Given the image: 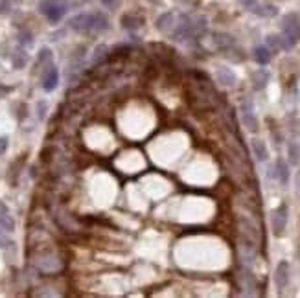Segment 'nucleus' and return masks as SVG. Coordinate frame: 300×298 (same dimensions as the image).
Returning a JSON list of instances; mask_svg holds the SVG:
<instances>
[{
    "mask_svg": "<svg viewBox=\"0 0 300 298\" xmlns=\"http://www.w3.org/2000/svg\"><path fill=\"white\" fill-rule=\"evenodd\" d=\"M68 28L78 33H102L109 28V19L100 11L80 13L70 19Z\"/></svg>",
    "mask_w": 300,
    "mask_h": 298,
    "instance_id": "nucleus-1",
    "label": "nucleus"
},
{
    "mask_svg": "<svg viewBox=\"0 0 300 298\" xmlns=\"http://www.w3.org/2000/svg\"><path fill=\"white\" fill-rule=\"evenodd\" d=\"M280 41H282V50H285V52L293 50L300 43V17L296 13L284 15Z\"/></svg>",
    "mask_w": 300,
    "mask_h": 298,
    "instance_id": "nucleus-2",
    "label": "nucleus"
},
{
    "mask_svg": "<svg viewBox=\"0 0 300 298\" xmlns=\"http://www.w3.org/2000/svg\"><path fill=\"white\" fill-rule=\"evenodd\" d=\"M66 10H68V4H66L64 0H43V2L39 4L41 15H43L50 24H57L64 17Z\"/></svg>",
    "mask_w": 300,
    "mask_h": 298,
    "instance_id": "nucleus-3",
    "label": "nucleus"
},
{
    "mask_svg": "<svg viewBox=\"0 0 300 298\" xmlns=\"http://www.w3.org/2000/svg\"><path fill=\"white\" fill-rule=\"evenodd\" d=\"M287 217H289V212H287V204H280L276 210L271 215V227H273V234L274 236H284L285 229H287Z\"/></svg>",
    "mask_w": 300,
    "mask_h": 298,
    "instance_id": "nucleus-4",
    "label": "nucleus"
},
{
    "mask_svg": "<svg viewBox=\"0 0 300 298\" xmlns=\"http://www.w3.org/2000/svg\"><path fill=\"white\" fill-rule=\"evenodd\" d=\"M57 85H59V70L54 63H50L41 72V87H43L44 92H54Z\"/></svg>",
    "mask_w": 300,
    "mask_h": 298,
    "instance_id": "nucleus-5",
    "label": "nucleus"
},
{
    "mask_svg": "<svg viewBox=\"0 0 300 298\" xmlns=\"http://www.w3.org/2000/svg\"><path fill=\"white\" fill-rule=\"evenodd\" d=\"M289 274H291L289 263L285 260L278 261V265L274 269V283H276V287H278L280 291L289 285Z\"/></svg>",
    "mask_w": 300,
    "mask_h": 298,
    "instance_id": "nucleus-6",
    "label": "nucleus"
},
{
    "mask_svg": "<svg viewBox=\"0 0 300 298\" xmlns=\"http://www.w3.org/2000/svg\"><path fill=\"white\" fill-rule=\"evenodd\" d=\"M144 15L140 13H134V11H129V13H123L122 15V28L127 30V32H136L140 28L144 26Z\"/></svg>",
    "mask_w": 300,
    "mask_h": 298,
    "instance_id": "nucleus-7",
    "label": "nucleus"
},
{
    "mask_svg": "<svg viewBox=\"0 0 300 298\" xmlns=\"http://www.w3.org/2000/svg\"><path fill=\"white\" fill-rule=\"evenodd\" d=\"M214 44L217 50L225 52V55L231 52L232 48H236V41H234V37L229 35V33H221V32L214 33Z\"/></svg>",
    "mask_w": 300,
    "mask_h": 298,
    "instance_id": "nucleus-8",
    "label": "nucleus"
},
{
    "mask_svg": "<svg viewBox=\"0 0 300 298\" xmlns=\"http://www.w3.org/2000/svg\"><path fill=\"white\" fill-rule=\"evenodd\" d=\"M0 229L6 232H13L15 230V219L11 215L10 206L4 201H0Z\"/></svg>",
    "mask_w": 300,
    "mask_h": 298,
    "instance_id": "nucleus-9",
    "label": "nucleus"
},
{
    "mask_svg": "<svg viewBox=\"0 0 300 298\" xmlns=\"http://www.w3.org/2000/svg\"><path fill=\"white\" fill-rule=\"evenodd\" d=\"M175 22H177L175 15H173L172 11H166V13H162V15L157 19L155 26L161 33H172L173 28H175Z\"/></svg>",
    "mask_w": 300,
    "mask_h": 298,
    "instance_id": "nucleus-10",
    "label": "nucleus"
},
{
    "mask_svg": "<svg viewBox=\"0 0 300 298\" xmlns=\"http://www.w3.org/2000/svg\"><path fill=\"white\" fill-rule=\"evenodd\" d=\"M50 63H54V52H52L48 46H44V48L39 50L37 59H35V72L41 74Z\"/></svg>",
    "mask_w": 300,
    "mask_h": 298,
    "instance_id": "nucleus-11",
    "label": "nucleus"
},
{
    "mask_svg": "<svg viewBox=\"0 0 300 298\" xmlns=\"http://www.w3.org/2000/svg\"><path fill=\"white\" fill-rule=\"evenodd\" d=\"M273 171H274V177L280 181V184H289V164L285 162L284 159H276L273 166Z\"/></svg>",
    "mask_w": 300,
    "mask_h": 298,
    "instance_id": "nucleus-12",
    "label": "nucleus"
},
{
    "mask_svg": "<svg viewBox=\"0 0 300 298\" xmlns=\"http://www.w3.org/2000/svg\"><path fill=\"white\" fill-rule=\"evenodd\" d=\"M269 80H271V76H269V72L265 68H258L251 74L252 89H254V91H263V89L267 87Z\"/></svg>",
    "mask_w": 300,
    "mask_h": 298,
    "instance_id": "nucleus-13",
    "label": "nucleus"
},
{
    "mask_svg": "<svg viewBox=\"0 0 300 298\" xmlns=\"http://www.w3.org/2000/svg\"><path fill=\"white\" fill-rule=\"evenodd\" d=\"M241 122H243V125H245L251 133H258V129H260V122H258V118L254 116V112H252L251 107L243 105V111H241Z\"/></svg>",
    "mask_w": 300,
    "mask_h": 298,
    "instance_id": "nucleus-14",
    "label": "nucleus"
},
{
    "mask_svg": "<svg viewBox=\"0 0 300 298\" xmlns=\"http://www.w3.org/2000/svg\"><path fill=\"white\" fill-rule=\"evenodd\" d=\"M215 80L219 81L221 85L234 87V85H236L238 78H236V74H234V72L229 68V66H219V68L215 70Z\"/></svg>",
    "mask_w": 300,
    "mask_h": 298,
    "instance_id": "nucleus-15",
    "label": "nucleus"
},
{
    "mask_svg": "<svg viewBox=\"0 0 300 298\" xmlns=\"http://www.w3.org/2000/svg\"><path fill=\"white\" fill-rule=\"evenodd\" d=\"M271 57H273V53H271L269 46H265V44H260V46H256V48L252 50V59L260 66H265V64L271 63Z\"/></svg>",
    "mask_w": 300,
    "mask_h": 298,
    "instance_id": "nucleus-16",
    "label": "nucleus"
},
{
    "mask_svg": "<svg viewBox=\"0 0 300 298\" xmlns=\"http://www.w3.org/2000/svg\"><path fill=\"white\" fill-rule=\"evenodd\" d=\"M22 166H24V159H17V160H13V162H11L10 170H8V182H10L11 186H17L19 177H21Z\"/></svg>",
    "mask_w": 300,
    "mask_h": 298,
    "instance_id": "nucleus-17",
    "label": "nucleus"
},
{
    "mask_svg": "<svg viewBox=\"0 0 300 298\" xmlns=\"http://www.w3.org/2000/svg\"><path fill=\"white\" fill-rule=\"evenodd\" d=\"M252 13L258 17H262V19H271V17L278 15V8L273 4H260L252 8Z\"/></svg>",
    "mask_w": 300,
    "mask_h": 298,
    "instance_id": "nucleus-18",
    "label": "nucleus"
},
{
    "mask_svg": "<svg viewBox=\"0 0 300 298\" xmlns=\"http://www.w3.org/2000/svg\"><path fill=\"white\" fill-rule=\"evenodd\" d=\"M252 153L256 157L260 162H265L269 159V151H267V145L263 140H252Z\"/></svg>",
    "mask_w": 300,
    "mask_h": 298,
    "instance_id": "nucleus-19",
    "label": "nucleus"
},
{
    "mask_svg": "<svg viewBox=\"0 0 300 298\" xmlns=\"http://www.w3.org/2000/svg\"><path fill=\"white\" fill-rule=\"evenodd\" d=\"M11 61H13V66H15V68H22V66L26 64L28 55H26V50H24V46H19V48L13 52V55H11Z\"/></svg>",
    "mask_w": 300,
    "mask_h": 298,
    "instance_id": "nucleus-20",
    "label": "nucleus"
},
{
    "mask_svg": "<svg viewBox=\"0 0 300 298\" xmlns=\"http://www.w3.org/2000/svg\"><path fill=\"white\" fill-rule=\"evenodd\" d=\"M287 153H289V162H291V164H293V166L298 164L300 147H298V144H296L295 140H291V142H289V145H287Z\"/></svg>",
    "mask_w": 300,
    "mask_h": 298,
    "instance_id": "nucleus-21",
    "label": "nucleus"
},
{
    "mask_svg": "<svg viewBox=\"0 0 300 298\" xmlns=\"http://www.w3.org/2000/svg\"><path fill=\"white\" fill-rule=\"evenodd\" d=\"M10 232H6V230H2L0 229V249H11V247L15 245V243H13V240H11L10 236Z\"/></svg>",
    "mask_w": 300,
    "mask_h": 298,
    "instance_id": "nucleus-22",
    "label": "nucleus"
},
{
    "mask_svg": "<svg viewBox=\"0 0 300 298\" xmlns=\"http://www.w3.org/2000/svg\"><path fill=\"white\" fill-rule=\"evenodd\" d=\"M107 52H109L107 46H103V44H102V46H98L96 52H94V53H96V55H94V63H102L103 59L107 57Z\"/></svg>",
    "mask_w": 300,
    "mask_h": 298,
    "instance_id": "nucleus-23",
    "label": "nucleus"
},
{
    "mask_svg": "<svg viewBox=\"0 0 300 298\" xmlns=\"http://www.w3.org/2000/svg\"><path fill=\"white\" fill-rule=\"evenodd\" d=\"M267 44L274 50H282V41H280V35H269L267 37Z\"/></svg>",
    "mask_w": 300,
    "mask_h": 298,
    "instance_id": "nucleus-24",
    "label": "nucleus"
},
{
    "mask_svg": "<svg viewBox=\"0 0 300 298\" xmlns=\"http://www.w3.org/2000/svg\"><path fill=\"white\" fill-rule=\"evenodd\" d=\"M32 43H33V39H32V35H30L28 32L19 33V44H21V46H30Z\"/></svg>",
    "mask_w": 300,
    "mask_h": 298,
    "instance_id": "nucleus-25",
    "label": "nucleus"
},
{
    "mask_svg": "<svg viewBox=\"0 0 300 298\" xmlns=\"http://www.w3.org/2000/svg\"><path fill=\"white\" fill-rule=\"evenodd\" d=\"M8 145H10V138L8 136H0V155H4L8 151Z\"/></svg>",
    "mask_w": 300,
    "mask_h": 298,
    "instance_id": "nucleus-26",
    "label": "nucleus"
},
{
    "mask_svg": "<svg viewBox=\"0 0 300 298\" xmlns=\"http://www.w3.org/2000/svg\"><path fill=\"white\" fill-rule=\"evenodd\" d=\"M46 107H48V105H46V103H44V101H39V103H37V116H39V120H43V118H44V109H46Z\"/></svg>",
    "mask_w": 300,
    "mask_h": 298,
    "instance_id": "nucleus-27",
    "label": "nucleus"
},
{
    "mask_svg": "<svg viewBox=\"0 0 300 298\" xmlns=\"http://www.w3.org/2000/svg\"><path fill=\"white\" fill-rule=\"evenodd\" d=\"M179 2L184 6H192V8H197V6L201 4V0H179Z\"/></svg>",
    "mask_w": 300,
    "mask_h": 298,
    "instance_id": "nucleus-28",
    "label": "nucleus"
},
{
    "mask_svg": "<svg viewBox=\"0 0 300 298\" xmlns=\"http://www.w3.org/2000/svg\"><path fill=\"white\" fill-rule=\"evenodd\" d=\"M102 4L105 6V8H114V6L118 4V0H102Z\"/></svg>",
    "mask_w": 300,
    "mask_h": 298,
    "instance_id": "nucleus-29",
    "label": "nucleus"
},
{
    "mask_svg": "<svg viewBox=\"0 0 300 298\" xmlns=\"http://www.w3.org/2000/svg\"><path fill=\"white\" fill-rule=\"evenodd\" d=\"M243 2H245V4H247V6H251V4H252V2H254V0H243Z\"/></svg>",
    "mask_w": 300,
    "mask_h": 298,
    "instance_id": "nucleus-30",
    "label": "nucleus"
}]
</instances>
